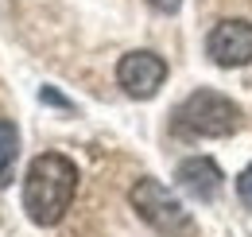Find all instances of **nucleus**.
<instances>
[{
    "label": "nucleus",
    "instance_id": "1",
    "mask_svg": "<svg viewBox=\"0 0 252 237\" xmlns=\"http://www.w3.org/2000/svg\"><path fill=\"white\" fill-rule=\"evenodd\" d=\"M78 195V167L63 152H43L35 156L28 175H24V210L35 226H59Z\"/></svg>",
    "mask_w": 252,
    "mask_h": 237
},
{
    "label": "nucleus",
    "instance_id": "2",
    "mask_svg": "<svg viewBox=\"0 0 252 237\" xmlns=\"http://www.w3.org/2000/svg\"><path fill=\"white\" fill-rule=\"evenodd\" d=\"M241 128V109L218 89H194L187 101L175 109V132L194 140H218L233 136Z\"/></svg>",
    "mask_w": 252,
    "mask_h": 237
},
{
    "label": "nucleus",
    "instance_id": "3",
    "mask_svg": "<svg viewBox=\"0 0 252 237\" xmlns=\"http://www.w3.org/2000/svg\"><path fill=\"white\" fill-rule=\"evenodd\" d=\"M128 202H132V210L152 226V230H159V234L167 237H190L194 234V222H190V214L183 210V202L159 183V179H136V187L128 191Z\"/></svg>",
    "mask_w": 252,
    "mask_h": 237
},
{
    "label": "nucleus",
    "instance_id": "4",
    "mask_svg": "<svg viewBox=\"0 0 252 237\" xmlns=\"http://www.w3.org/2000/svg\"><path fill=\"white\" fill-rule=\"evenodd\" d=\"M117 82H121V89L128 97L148 101L167 82V62L159 59L156 51H128L125 59L117 62Z\"/></svg>",
    "mask_w": 252,
    "mask_h": 237
},
{
    "label": "nucleus",
    "instance_id": "5",
    "mask_svg": "<svg viewBox=\"0 0 252 237\" xmlns=\"http://www.w3.org/2000/svg\"><path fill=\"white\" fill-rule=\"evenodd\" d=\"M206 51L225 70L249 66L252 62V24L249 20H221L218 28L210 31V39H206Z\"/></svg>",
    "mask_w": 252,
    "mask_h": 237
},
{
    "label": "nucleus",
    "instance_id": "6",
    "mask_svg": "<svg viewBox=\"0 0 252 237\" xmlns=\"http://www.w3.org/2000/svg\"><path fill=\"white\" fill-rule=\"evenodd\" d=\"M175 179H179V187H183L187 195H194L198 202H214L221 195V167L210 156H190V159H183Z\"/></svg>",
    "mask_w": 252,
    "mask_h": 237
},
{
    "label": "nucleus",
    "instance_id": "7",
    "mask_svg": "<svg viewBox=\"0 0 252 237\" xmlns=\"http://www.w3.org/2000/svg\"><path fill=\"white\" fill-rule=\"evenodd\" d=\"M16 156H20V136H16V124L0 120V187H8V183H12Z\"/></svg>",
    "mask_w": 252,
    "mask_h": 237
},
{
    "label": "nucleus",
    "instance_id": "8",
    "mask_svg": "<svg viewBox=\"0 0 252 237\" xmlns=\"http://www.w3.org/2000/svg\"><path fill=\"white\" fill-rule=\"evenodd\" d=\"M237 195H241V202L252 210V163L241 171V175H237Z\"/></svg>",
    "mask_w": 252,
    "mask_h": 237
},
{
    "label": "nucleus",
    "instance_id": "9",
    "mask_svg": "<svg viewBox=\"0 0 252 237\" xmlns=\"http://www.w3.org/2000/svg\"><path fill=\"white\" fill-rule=\"evenodd\" d=\"M156 12H163V16H175L179 8H183V0H148Z\"/></svg>",
    "mask_w": 252,
    "mask_h": 237
}]
</instances>
